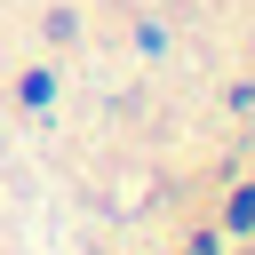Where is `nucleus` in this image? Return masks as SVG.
<instances>
[]
</instances>
